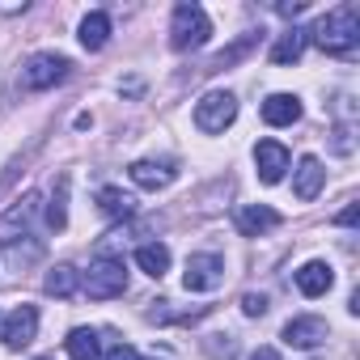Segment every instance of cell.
<instances>
[{"instance_id":"8fae6325","label":"cell","mask_w":360,"mask_h":360,"mask_svg":"<svg viewBox=\"0 0 360 360\" xmlns=\"http://www.w3.org/2000/svg\"><path fill=\"white\" fill-rule=\"evenodd\" d=\"M322 183H326L322 161H318V157H301V161H297V169H292V195H297L301 204H309V200H318Z\"/></svg>"},{"instance_id":"83f0119b","label":"cell","mask_w":360,"mask_h":360,"mask_svg":"<svg viewBox=\"0 0 360 360\" xmlns=\"http://www.w3.org/2000/svg\"><path fill=\"white\" fill-rule=\"evenodd\" d=\"M356 212H360V208H356V204H347V208L335 217V225H356Z\"/></svg>"},{"instance_id":"4dcf8cb0","label":"cell","mask_w":360,"mask_h":360,"mask_svg":"<svg viewBox=\"0 0 360 360\" xmlns=\"http://www.w3.org/2000/svg\"><path fill=\"white\" fill-rule=\"evenodd\" d=\"M144 360H169V356H144Z\"/></svg>"},{"instance_id":"4316f807","label":"cell","mask_w":360,"mask_h":360,"mask_svg":"<svg viewBox=\"0 0 360 360\" xmlns=\"http://www.w3.org/2000/svg\"><path fill=\"white\" fill-rule=\"evenodd\" d=\"M106 360H140V356H136V347H127V343H115V347L106 352Z\"/></svg>"},{"instance_id":"44dd1931","label":"cell","mask_w":360,"mask_h":360,"mask_svg":"<svg viewBox=\"0 0 360 360\" xmlns=\"http://www.w3.org/2000/svg\"><path fill=\"white\" fill-rule=\"evenodd\" d=\"M98 208H102L106 217H131V212H136V200H131L127 191H119V187H102V191H98Z\"/></svg>"},{"instance_id":"9a60e30c","label":"cell","mask_w":360,"mask_h":360,"mask_svg":"<svg viewBox=\"0 0 360 360\" xmlns=\"http://www.w3.org/2000/svg\"><path fill=\"white\" fill-rule=\"evenodd\" d=\"M301 119V98L297 94H271L267 102H263V123H271V127H292Z\"/></svg>"},{"instance_id":"ac0fdd59","label":"cell","mask_w":360,"mask_h":360,"mask_svg":"<svg viewBox=\"0 0 360 360\" xmlns=\"http://www.w3.org/2000/svg\"><path fill=\"white\" fill-rule=\"evenodd\" d=\"M136 267H140L144 276L161 280V276L169 271V246H161V242H144V246H136Z\"/></svg>"},{"instance_id":"2e32d148","label":"cell","mask_w":360,"mask_h":360,"mask_svg":"<svg viewBox=\"0 0 360 360\" xmlns=\"http://www.w3.org/2000/svg\"><path fill=\"white\" fill-rule=\"evenodd\" d=\"M276 225H280V212L267 208V204H250V208L238 212V233H242V238H263V233L276 229Z\"/></svg>"},{"instance_id":"d6986e66","label":"cell","mask_w":360,"mask_h":360,"mask_svg":"<svg viewBox=\"0 0 360 360\" xmlns=\"http://www.w3.org/2000/svg\"><path fill=\"white\" fill-rule=\"evenodd\" d=\"M64 347H68L72 360H102V335L89 330V326H77V330L64 339Z\"/></svg>"},{"instance_id":"f1b7e54d","label":"cell","mask_w":360,"mask_h":360,"mask_svg":"<svg viewBox=\"0 0 360 360\" xmlns=\"http://www.w3.org/2000/svg\"><path fill=\"white\" fill-rule=\"evenodd\" d=\"M305 9V0H292V5H276V13H284V18H297Z\"/></svg>"},{"instance_id":"484cf974","label":"cell","mask_w":360,"mask_h":360,"mask_svg":"<svg viewBox=\"0 0 360 360\" xmlns=\"http://www.w3.org/2000/svg\"><path fill=\"white\" fill-rule=\"evenodd\" d=\"M22 165H26V157H13V161H9V169H5V178H0V195H5V191H9V183H13V178H18V169H22Z\"/></svg>"},{"instance_id":"ba28073f","label":"cell","mask_w":360,"mask_h":360,"mask_svg":"<svg viewBox=\"0 0 360 360\" xmlns=\"http://www.w3.org/2000/svg\"><path fill=\"white\" fill-rule=\"evenodd\" d=\"M255 165H259V183H280L284 178V169L292 165V153L280 144V140H259L255 144Z\"/></svg>"},{"instance_id":"e0dca14e","label":"cell","mask_w":360,"mask_h":360,"mask_svg":"<svg viewBox=\"0 0 360 360\" xmlns=\"http://www.w3.org/2000/svg\"><path fill=\"white\" fill-rule=\"evenodd\" d=\"M43 292H47V297H60V301L77 297V292H81V271H77L72 263L51 267V271H47V280H43Z\"/></svg>"},{"instance_id":"6da1fadb","label":"cell","mask_w":360,"mask_h":360,"mask_svg":"<svg viewBox=\"0 0 360 360\" xmlns=\"http://www.w3.org/2000/svg\"><path fill=\"white\" fill-rule=\"evenodd\" d=\"M309 39L326 51V56H339V60H352L356 51H360V5H339V9H330L314 30H309Z\"/></svg>"},{"instance_id":"4fadbf2b","label":"cell","mask_w":360,"mask_h":360,"mask_svg":"<svg viewBox=\"0 0 360 360\" xmlns=\"http://www.w3.org/2000/svg\"><path fill=\"white\" fill-rule=\"evenodd\" d=\"M330 284H335V267H330V263L309 259L305 267H297V288H301V297H326Z\"/></svg>"},{"instance_id":"7a4b0ae2","label":"cell","mask_w":360,"mask_h":360,"mask_svg":"<svg viewBox=\"0 0 360 360\" xmlns=\"http://www.w3.org/2000/svg\"><path fill=\"white\" fill-rule=\"evenodd\" d=\"M81 292H85L89 301L123 297V292H127V267H123V259H110V255L94 259V263H89V271L81 276Z\"/></svg>"},{"instance_id":"277c9868","label":"cell","mask_w":360,"mask_h":360,"mask_svg":"<svg viewBox=\"0 0 360 360\" xmlns=\"http://www.w3.org/2000/svg\"><path fill=\"white\" fill-rule=\"evenodd\" d=\"M68 72H72V60H68V56L39 51V56H30V60H26V68H22V77H18V85H22V89H30V94H39V89L60 85Z\"/></svg>"},{"instance_id":"cb8c5ba5","label":"cell","mask_w":360,"mask_h":360,"mask_svg":"<svg viewBox=\"0 0 360 360\" xmlns=\"http://www.w3.org/2000/svg\"><path fill=\"white\" fill-rule=\"evenodd\" d=\"M255 43H259V34H246V39H242L238 47H229V51H221V56L212 60V72H217V68H229V64H238V60H242V56H246V51H250Z\"/></svg>"},{"instance_id":"3957f363","label":"cell","mask_w":360,"mask_h":360,"mask_svg":"<svg viewBox=\"0 0 360 360\" xmlns=\"http://www.w3.org/2000/svg\"><path fill=\"white\" fill-rule=\"evenodd\" d=\"M212 39V22L200 5H178L169 18V47L174 51H200Z\"/></svg>"},{"instance_id":"7c38bea8","label":"cell","mask_w":360,"mask_h":360,"mask_svg":"<svg viewBox=\"0 0 360 360\" xmlns=\"http://www.w3.org/2000/svg\"><path fill=\"white\" fill-rule=\"evenodd\" d=\"M127 174H131V183H136V187H144V191H161V187H169L174 178H178V165H174V161H136Z\"/></svg>"},{"instance_id":"603a6c76","label":"cell","mask_w":360,"mask_h":360,"mask_svg":"<svg viewBox=\"0 0 360 360\" xmlns=\"http://www.w3.org/2000/svg\"><path fill=\"white\" fill-rule=\"evenodd\" d=\"M5 255H9V263H13V267H30V263H39V259H43V246L26 238V246L9 242V246H5Z\"/></svg>"},{"instance_id":"d4e9b609","label":"cell","mask_w":360,"mask_h":360,"mask_svg":"<svg viewBox=\"0 0 360 360\" xmlns=\"http://www.w3.org/2000/svg\"><path fill=\"white\" fill-rule=\"evenodd\" d=\"M242 314L263 318V314H267V297H263V292H246V297H242Z\"/></svg>"},{"instance_id":"f546056e","label":"cell","mask_w":360,"mask_h":360,"mask_svg":"<svg viewBox=\"0 0 360 360\" xmlns=\"http://www.w3.org/2000/svg\"><path fill=\"white\" fill-rule=\"evenodd\" d=\"M250 360H280V352H276V347H255Z\"/></svg>"},{"instance_id":"9c48e42d","label":"cell","mask_w":360,"mask_h":360,"mask_svg":"<svg viewBox=\"0 0 360 360\" xmlns=\"http://www.w3.org/2000/svg\"><path fill=\"white\" fill-rule=\"evenodd\" d=\"M39 195L30 191V195H22L13 208H9V217H0V246H9V242H18L26 229H30V221H34V212H39Z\"/></svg>"},{"instance_id":"5b68a950","label":"cell","mask_w":360,"mask_h":360,"mask_svg":"<svg viewBox=\"0 0 360 360\" xmlns=\"http://www.w3.org/2000/svg\"><path fill=\"white\" fill-rule=\"evenodd\" d=\"M233 119H238V98L229 89H212L195 102V127L204 136H221Z\"/></svg>"},{"instance_id":"30bf717a","label":"cell","mask_w":360,"mask_h":360,"mask_svg":"<svg viewBox=\"0 0 360 360\" xmlns=\"http://www.w3.org/2000/svg\"><path fill=\"white\" fill-rule=\"evenodd\" d=\"M326 335H330V326L322 318H314V314L284 322V343L288 347H318V343H326Z\"/></svg>"},{"instance_id":"8992f818","label":"cell","mask_w":360,"mask_h":360,"mask_svg":"<svg viewBox=\"0 0 360 360\" xmlns=\"http://www.w3.org/2000/svg\"><path fill=\"white\" fill-rule=\"evenodd\" d=\"M221 280H225V259L221 255H191L187 259V271H183L187 292H212V288H221Z\"/></svg>"},{"instance_id":"1f68e13d","label":"cell","mask_w":360,"mask_h":360,"mask_svg":"<svg viewBox=\"0 0 360 360\" xmlns=\"http://www.w3.org/2000/svg\"><path fill=\"white\" fill-rule=\"evenodd\" d=\"M39 360H51V356H39Z\"/></svg>"},{"instance_id":"ffe728a7","label":"cell","mask_w":360,"mask_h":360,"mask_svg":"<svg viewBox=\"0 0 360 360\" xmlns=\"http://www.w3.org/2000/svg\"><path fill=\"white\" fill-rule=\"evenodd\" d=\"M110 43V18L98 9V13H85V22H81V47L85 51H102Z\"/></svg>"},{"instance_id":"5bb4252c","label":"cell","mask_w":360,"mask_h":360,"mask_svg":"<svg viewBox=\"0 0 360 360\" xmlns=\"http://www.w3.org/2000/svg\"><path fill=\"white\" fill-rule=\"evenodd\" d=\"M305 47H309V30H305V26H288V30L276 39V47H271V64L288 68V64H297V60L305 56Z\"/></svg>"},{"instance_id":"52a82bcc","label":"cell","mask_w":360,"mask_h":360,"mask_svg":"<svg viewBox=\"0 0 360 360\" xmlns=\"http://www.w3.org/2000/svg\"><path fill=\"white\" fill-rule=\"evenodd\" d=\"M34 335H39V309H34V305H18L5 322H0V339H5L13 352L30 347Z\"/></svg>"},{"instance_id":"7402d4cb","label":"cell","mask_w":360,"mask_h":360,"mask_svg":"<svg viewBox=\"0 0 360 360\" xmlns=\"http://www.w3.org/2000/svg\"><path fill=\"white\" fill-rule=\"evenodd\" d=\"M47 225L60 233V229H68V178H60L56 183V195H51V204H47Z\"/></svg>"}]
</instances>
